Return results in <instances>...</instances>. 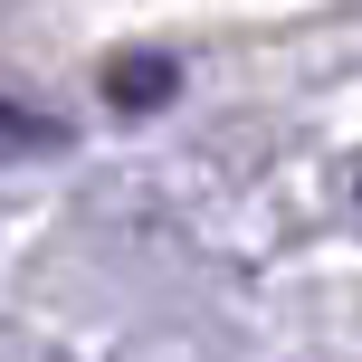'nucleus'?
Masks as SVG:
<instances>
[{"label":"nucleus","instance_id":"1","mask_svg":"<svg viewBox=\"0 0 362 362\" xmlns=\"http://www.w3.org/2000/svg\"><path fill=\"white\" fill-rule=\"evenodd\" d=\"M172 95H181V57H163V48H124V57H105V105L153 115V105H172Z\"/></svg>","mask_w":362,"mask_h":362},{"label":"nucleus","instance_id":"2","mask_svg":"<svg viewBox=\"0 0 362 362\" xmlns=\"http://www.w3.org/2000/svg\"><path fill=\"white\" fill-rule=\"evenodd\" d=\"M48 144H67V134H57L48 115H29V105L0 95V153H48Z\"/></svg>","mask_w":362,"mask_h":362}]
</instances>
